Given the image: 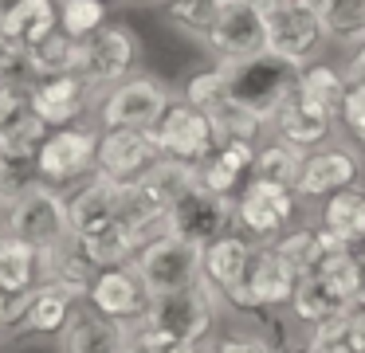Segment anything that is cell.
Segmentation results:
<instances>
[{"label":"cell","instance_id":"cell-8","mask_svg":"<svg viewBox=\"0 0 365 353\" xmlns=\"http://www.w3.org/2000/svg\"><path fill=\"white\" fill-rule=\"evenodd\" d=\"M294 204H299V193H294V188L263 180V177H247V185L240 188V196H236V224L247 227L255 240L275 243L283 232H291Z\"/></svg>","mask_w":365,"mask_h":353},{"label":"cell","instance_id":"cell-16","mask_svg":"<svg viewBox=\"0 0 365 353\" xmlns=\"http://www.w3.org/2000/svg\"><path fill=\"white\" fill-rule=\"evenodd\" d=\"M87 302L95 306L98 314H106V318L114 322H142L145 310H150V290H145L142 275H138V267H103L95 279V287H91Z\"/></svg>","mask_w":365,"mask_h":353},{"label":"cell","instance_id":"cell-28","mask_svg":"<svg viewBox=\"0 0 365 353\" xmlns=\"http://www.w3.org/2000/svg\"><path fill=\"white\" fill-rule=\"evenodd\" d=\"M322 227H330L346 247H365V188L349 185L341 193L326 196Z\"/></svg>","mask_w":365,"mask_h":353},{"label":"cell","instance_id":"cell-27","mask_svg":"<svg viewBox=\"0 0 365 353\" xmlns=\"http://www.w3.org/2000/svg\"><path fill=\"white\" fill-rule=\"evenodd\" d=\"M40 247L20 235H0V290L9 295H24V290L40 287Z\"/></svg>","mask_w":365,"mask_h":353},{"label":"cell","instance_id":"cell-10","mask_svg":"<svg viewBox=\"0 0 365 353\" xmlns=\"http://www.w3.org/2000/svg\"><path fill=\"white\" fill-rule=\"evenodd\" d=\"M153 138L165 149V157H177V161H189V165H205L216 153V145H220L216 130H212V118L200 106H192L189 98L169 102V110L161 114Z\"/></svg>","mask_w":365,"mask_h":353},{"label":"cell","instance_id":"cell-5","mask_svg":"<svg viewBox=\"0 0 365 353\" xmlns=\"http://www.w3.org/2000/svg\"><path fill=\"white\" fill-rule=\"evenodd\" d=\"M216 302H220V295L200 279V282H192V287L158 295L150 302V310H145V322L158 326L161 334H169V337L200 345V342H208V334H212V326H216Z\"/></svg>","mask_w":365,"mask_h":353},{"label":"cell","instance_id":"cell-36","mask_svg":"<svg viewBox=\"0 0 365 353\" xmlns=\"http://www.w3.org/2000/svg\"><path fill=\"white\" fill-rule=\"evenodd\" d=\"M326 36L338 44H365V0H330L322 8Z\"/></svg>","mask_w":365,"mask_h":353},{"label":"cell","instance_id":"cell-18","mask_svg":"<svg viewBox=\"0 0 365 353\" xmlns=\"http://www.w3.org/2000/svg\"><path fill=\"white\" fill-rule=\"evenodd\" d=\"M271 130H275V138L287 141V145L314 153V149L330 138L334 114H326L322 106H314L310 98H302L299 86H294V94H287V102L271 114Z\"/></svg>","mask_w":365,"mask_h":353},{"label":"cell","instance_id":"cell-44","mask_svg":"<svg viewBox=\"0 0 365 353\" xmlns=\"http://www.w3.org/2000/svg\"><path fill=\"white\" fill-rule=\"evenodd\" d=\"M28 110V86L20 83H0V130L12 122V118H20Z\"/></svg>","mask_w":365,"mask_h":353},{"label":"cell","instance_id":"cell-38","mask_svg":"<svg viewBox=\"0 0 365 353\" xmlns=\"http://www.w3.org/2000/svg\"><path fill=\"white\" fill-rule=\"evenodd\" d=\"M59 28L75 39H91L106 28V0H59Z\"/></svg>","mask_w":365,"mask_h":353},{"label":"cell","instance_id":"cell-32","mask_svg":"<svg viewBox=\"0 0 365 353\" xmlns=\"http://www.w3.org/2000/svg\"><path fill=\"white\" fill-rule=\"evenodd\" d=\"M299 94L310 98L314 106H322L326 114L338 118L341 102H346V94H349V78H346V71L314 59V63H307V67L299 71Z\"/></svg>","mask_w":365,"mask_h":353},{"label":"cell","instance_id":"cell-51","mask_svg":"<svg viewBox=\"0 0 365 353\" xmlns=\"http://www.w3.org/2000/svg\"><path fill=\"white\" fill-rule=\"evenodd\" d=\"M307 353H310V349H307Z\"/></svg>","mask_w":365,"mask_h":353},{"label":"cell","instance_id":"cell-26","mask_svg":"<svg viewBox=\"0 0 365 353\" xmlns=\"http://www.w3.org/2000/svg\"><path fill=\"white\" fill-rule=\"evenodd\" d=\"M338 247H346V243H341L330 227H291V232H283L275 240V251L299 275H314L318 263H322L330 251H338Z\"/></svg>","mask_w":365,"mask_h":353},{"label":"cell","instance_id":"cell-34","mask_svg":"<svg viewBox=\"0 0 365 353\" xmlns=\"http://www.w3.org/2000/svg\"><path fill=\"white\" fill-rule=\"evenodd\" d=\"M302 161H307V149H294V145H287V141L275 138L271 145H259L255 165H252V177L275 180V185H287V188H299Z\"/></svg>","mask_w":365,"mask_h":353},{"label":"cell","instance_id":"cell-21","mask_svg":"<svg viewBox=\"0 0 365 353\" xmlns=\"http://www.w3.org/2000/svg\"><path fill=\"white\" fill-rule=\"evenodd\" d=\"M252 255H255L252 243H247L244 235H232V232L205 247V282L220 295V302H224L228 290H236L240 282H244L247 267H252Z\"/></svg>","mask_w":365,"mask_h":353},{"label":"cell","instance_id":"cell-25","mask_svg":"<svg viewBox=\"0 0 365 353\" xmlns=\"http://www.w3.org/2000/svg\"><path fill=\"white\" fill-rule=\"evenodd\" d=\"M79 298L67 295L59 282H48L43 279L40 287L32 290V302H28L24 318H20V329L24 334H63V326L71 322Z\"/></svg>","mask_w":365,"mask_h":353},{"label":"cell","instance_id":"cell-40","mask_svg":"<svg viewBox=\"0 0 365 353\" xmlns=\"http://www.w3.org/2000/svg\"><path fill=\"white\" fill-rule=\"evenodd\" d=\"M130 349L134 353H200V345L161 334L158 326H150L142 318V322H130Z\"/></svg>","mask_w":365,"mask_h":353},{"label":"cell","instance_id":"cell-33","mask_svg":"<svg viewBox=\"0 0 365 353\" xmlns=\"http://www.w3.org/2000/svg\"><path fill=\"white\" fill-rule=\"evenodd\" d=\"M205 114L212 118V130H216V141H220V145H228V141H255V145H259L263 126H271L259 110L244 106V102H236V98L216 102Z\"/></svg>","mask_w":365,"mask_h":353},{"label":"cell","instance_id":"cell-24","mask_svg":"<svg viewBox=\"0 0 365 353\" xmlns=\"http://www.w3.org/2000/svg\"><path fill=\"white\" fill-rule=\"evenodd\" d=\"M255 153H259L255 141H228V145H216V153L200 165V185L212 188V193L236 196V188L244 185V177H252Z\"/></svg>","mask_w":365,"mask_h":353},{"label":"cell","instance_id":"cell-19","mask_svg":"<svg viewBox=\"0 0 365 353\" xmlns=\"http://www.w3.org/2000/svg\"><path fill=\"white\" fill-rule=\"evenodd\" d=\"M357 157L349 149H338V145H326V149H314L307 153L302 161V177H299V200H322V196H334L341 188L357 185Z\"/></svg>","mask_w":365,"mask_h":353},{"label":"cell","instance_id":"cell-11","mask_svg":"<svg viewBox=\"0 0 365 353\" xmlns=\"http://www.w3.org/2000/svg\"><path fill=\"white\" fill-rule=\"evenodd\" d=\"M165 149L158 145L153 130H106L98 141V169L114 185H134L145 180L161 165Z\"/></svg>","mask_w":365,"mask_h":353},{"label":"cell","instance_id":"cell-9","mask_svg":"<svg viewBox=\"0 0 365 353\" xmlns=\"http://www.w3.org/2000/svg\"><path fill=\"white\" fill-rule=\"evenodd\" d=\"M169 110V91L158 78H122L98 106L106 130H158L161 114Z\"/></svg>","mask_w":365,"mask_h":353},{"label":"cell","instance_id":"cell-35","mask_svg":"<svg viewBox=\"0 0 365 353\" xmlns=\"http://www.w3.org/2000/svg\"><path fill=\"white\" fill-rule=\"evenodd\" d=\"M255 322V337L267 345L271 353H299L294 349V310L291 306H263L252 314Z\"/></svg>","mask_w":365,"mask_h":353},{"label":"cell","instance_id":"cell-47","mask_svg":"<svg viewBox=\"0 0 365 353\" xmlns=\"http://www.w3.org/2000/svg\"><path fill=\"white\" fill-rule=\"evenodd\" d=\"M12 196H16V188L9 185V165L0 161V212H4V208L12 204Z\"/></svg>","mask_w":365,"mask_h":353},{"label":"cell","instance_id":"cell-30","mask_svg":"<svg viewBox=\"0 0 365 353\" xmlns=\"http://www.w3.org/2000/svg\"><path fill=\"white\" fill-rule=\"evenodd\" d=\"M36 78H51V75H79L83 67V39L67 36L63 28H56L48 39H40L36 47H28Z\"/></svg>","mask_w":365,"mask_h":353},{"label":"cell","instance_id":"cell-12","mask_svg":"<svg viewBox=\"0 0 365 353\" xmlns=\"http://www.w3.org/2000/svg\"><path fill=\"white\" fill-rule=\"evenodd\" d=\"M208 51L216 59H247V55L267 51V24L263 8L255 0H224L216 24L205 36Z\"/></svg>","mask_w":365,"mask_h":353},{"label":"cell","instance_id":"cell-22","mask_svg":"<svg viewBox=\"0 0 365 353\" xmlns=\"http://www.w3.org/2000/svg\"><path fill=\"white\" fill-rule=\"evenodd\" d=\"M59 28V4L56 0H12L0 12V36H9L20 47H36Z\"/></svg>","mask_w":365,"mask_h":353},{"label":"cell","instance_id":"cell-7","mask_svg":"<svg viewBox=\"0 0 365 353\" xmlns=\"http://www.w3.org/2000/svg\"><path fill=\"white\" fill-rule=\"evenodd\" d=\"M98 141L103 133L87 130V126H63V130L48 133L40 157H36V180L43 185H75L87 173L98 169Z\"/></svg>","mask_w":365,"mask_h":353},{"label":"cell","instance_id":"cell-3","mask_svg":"<svg viewBox=\"0 0 365 353\" xmlns=\"http://www.w3.org/2000/svg\"><path fill=\"white\" fill-rule=\"evenodd\" d=\"M263 24H267V51L283 55L294 67L314 63V55L330 39L322 12L307 0H271L263 4Z\"/></svg>","mask_w":365,"mask_h":353},{"label":"cell","instance_id":"cell-49","mask_svg":"<svg viewBox=\"0 0 365 353\" xmlns=\"http://www.w3.org/2000/svg\"><path fill=\"white\" fill-rule=\"evenodd\" d=\"M361 306H365V287H361Z\"/></svg>","mask_w":365,"mask_h":353},{"label":"cell","instance_id":"cell-42","mask_svg":"<svg viewBox=\"0 0 365 353\" xmlns=\"http://www.w3.org/2000/svg\"><path fill=\"white\" fill-rule=\"evenodd\" d=\"M185 98H189L192 106H200V110H212L216 102L228 98L220 67H212V71H197V75H192L189 83H185Z\"/></svg>","mask_w":365,"mask_h":353},{"label":"cell","instance_id":"cell-48","mask_svg":"<svg viewBox=\"0 0 365 353\" xmlns=\"http://www.w3.org/2000/svg\"><path fill=\"white\" fill-rule=\"evenodd\" d=\"M12 326V295L9 290H0V329Z\"/></svg>","mask_w":365,"mask_h":353},{"label":"cell","instance_id":"cell-20","mask_svg":"<svg viewBox=\"0 0 365 353\" xmlns=\"http://www.w3.org/2000/svg\"><path fill=\"white\" fill-rule=\"evenodd\" d=\"M75 243H79L83 255H87L98 271H103V267H134L138 251H142L138 235L130 232V224L118 216H106V220H95V224L79 227V232H75Z\"/></svg>","mask_w":365,"mask_h":353},{"label":"cell","instance_id":"cell-46","mask_svg":"<svg viewBox=\"0 0 365 353\" xmlns=\"http://www.w3.org/2000/svg\"><path fill=\"white\" fill-rule=\"evenodd\" d=\"M346 78L349 83H365V44H357V51L346 63Z\"/></svg>","mask_w":365,"mask_h":353},{"label":"cell","instance_id":"cell-41","mask_svg":"<svg viewBox=\"0 0 365 353\" xmlns=\"http://www.w3.org/2000/svg\"><path fill=\"white\" fill-rule=\"evenodd\" d=\"M0 83H20V86H32L36 83L28 47L12 44L9 36H0Z\"/></svg>","mask_w":365,"mask_h":353},{"label":"cell","instance_id":"cell-50","mask_svg":"<svg viewBox=\"0 0 365 353\" xmlns=\"http://www.w3.org/2000/svg\"><path fill=\"white\" fill-rule=\"evenodd\" d=\"M126 353H134V349H126Z\"/></svg>","mask_w":365,"mask_h":353},{"label":"cell","instance_id":"cell-4","mask_svg":"<svg viewBox=\"0 0 365 353\" xmlns=\"http://www.w3.org/2000/svg\"><path fill=\"white\" fill-rule=\"evenodd\" d=\"M138 275H142L150 298L169 295V290L192 287V282L205 279V243H192L185 235L169 232L161 240L145 243L134 259Z\"/></svg>","mask_w":365,"mask_h":353},{"label":"cell","instance_id":"cell-15","mask_svg":"<svg viewBox=\"0 0 365 353\" xmlns=\"http://www.w3.org/2000/svg\"><path fill=\"white\" fill-rule=\"evenodd\" d=\"M91 98H98V91L83 75H51V78H36L28 86V110L40 114L51 130L75 126Z\"/></svg>","mask_w":365,"mask_h":353},{"label":"cell","instance_id":"cell-43","mask_svg":"<svg viewBox=\"0 0 365 353\" xmlns=\"http://www.w3.org/2000/svg\"><path fill=\"white\" fill-rule=\"evenodd\" d=\"M341 126L365 145V83H349V94L341 102Z\"/></svg>","mask_w":365,"mask_h":353},{"label":"cell","instance_id":"cell-6","mask_svg":"<svg viewBox=\"0 0 365 353\" xmlns=\"http://www.w3.org/2000/svg\"><path fill=\"white\" fill-rule=\"evenodd\" d=\"M299 279L302 275L279 255L275 243H263V247H255L244 282H240L236 290H228L224 302L240 314H255V310H263V306H291L294 290H299Z\"/></svg>","mask_w":365,"mask_h":353},{"label":"cell","instance_id":"cell-37","mask_svg":"<svg viewBox=\"0 0 365 353\" xmlns=\"http://www.w3.org/2000/svg\"><path fill=\"white\" fill-rule=\"evenodd\" d=\"M307 349L310 353H365L361 337H357V326H354V310L334 322H322V326H310Z\"/></svg>","mask_w":365,"mask_h":353},{"label":"cell","instance_id":"cell-17","mask_svg":"<svg viewBox=\"0 0 365 353\" xmlns=\"http://www.w3.org/2000/svg\"><path fill=\"white\" fill-rule=\"evenodd\" d=\"M130 326L98 314L95 306H75L71 322L59 334V353H126Z\"/></svg>","mask_w":365,"mask_h":353},{"label":"cell","instance_id":"cell-23","mask_svg":"<svg viewBox=\"0 0 365 353\" xmlns=\"http://www.w3.org/2000/svg\"><path fill=\"white\" fill-rule=\"evenodd\" d=\"M357 306H361L357 298L334 290L330 282L318 279V275H302L299 290H294V298H291V310L302 326H322V322H334V318H341V314L357 310Z\"/></svg>","mask_w":365,"mask_h":353},{"label":"cell","instance_id":"cell-13","mask_svg":"<svg viewBox=\"0 0 365 353\" xmlns=\"http://www.w3.org/2000/svg\"><path fill=\"white\" fill-rule=\"evenodd\" d=\"M169 220H173L177 235L208 247L212 240L228 235V227L236 224V196H224V193H212L205 185H192L181 200H173Z\"/></svg>","mask_w":365,"mask_h":353},{"label":"cell","instance_id":"cell-31","mask_svg":"<svg viewBox=\"0 0 365 353\" xmlns=\"http://www.w3.org/2000/svg\"><path fill=\"white\" fill-rule=\"evenodd\" d=\"M67 208H71V227L95 224V220H106V216H118V185L106 180L103 173H95L91 180H83L71 196H67Z\"/></svg>","mask_w":365,"mask_h":353},{"label":"cell","instance_id":"cell-29","mask_svg":"<svg viewBox=\"0 0 365 353\" xmlns=\"http://www.w3.org/2000/svg\"><path fill=\"white\" fill-rule=\"evenodd\" d=\"M48 130L51 126L43 122L40 114H32V110L12 118V122L0 130V161L9 165V169H20V165H28V161L36 165L43 141H48Z\"/></svg>","mask_w":365,"mask_h":353},{"label":"cell","instance_id":"cell-14","mask_svg":"<svg viewBox=\"0 0 365 353\" xmlns=\"http://www.w3.org/2000/svg\"><path fill=\"white\" fill-rule=\"evenodd\" d=\"M138 63V36L122 24H106L91 39H83V67L79 75L103 94V86L122 83Z\"/></svg>","mask_w":365,"mask_h":353},{"label":"cell","instance_id":"cell-45","mask_svg":"<svg viewBox=\"0 0 365 353\" xmlns=\"http://www.w3.org/2000/svg\"><path fill=\"white\" fill-rule=\"evenodd\" d=\"M212 353H271V349L255 334H232V337H220L212 345Z\"/></svg>","mask_w":365,"mask_h":353},{"label":"cell","instance_id":"cell-39","mask_svg":"<svg viewBox=\"0 0 365 353\" xmlns=\"http://www.w3.org/2000/svg\"><path fill=\"white\" fill-rule=\"evenodd\" d=\"M220 8H224V0H165V16L181 31H189L197 39L208 36V28L216 24Z\"/></svg>","mask_w":365,"mask_h":353},{"label":"cell","instance_id":"cell-2","mask_svg":"<svg viewBox=\"0 0 365 353\" xmlns=\"http://www.w3.org/2000/svg\"><path fill=\"white\" fill-rule=\"evenodd\" d=\"M4 232L20 235V240L36 243V247H59V243L75 240L71 227V208H67V196L56 185H43V180H28L12 204L4 208Z\"/></svg>","mask_w":365,"mask_h":353},{"label":"cell","instance_id":"cell-1","mask_svg":"<svg viewBox=\"0 0 365 353\" xmlns=\"http://www.w3.org/2000/svg\"><path fill=\"white\" fill-rule=\"evenodd\" d=\"M216 67H220V75H224L228 98L259 110L267 122L287 102V94H294L299 71H302L275 51H259V55H247V59H216Z\"/></svg>","mask_w":365,"mask_h":353}]
</instances>
